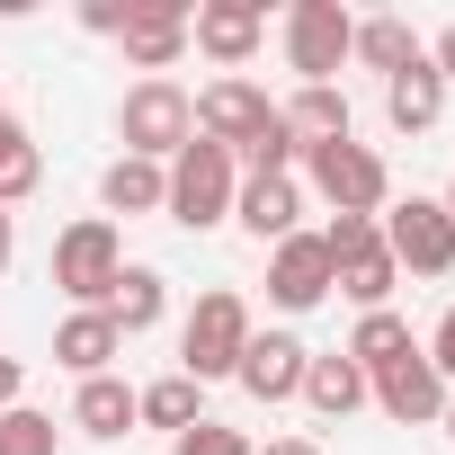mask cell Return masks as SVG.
Instances as JSON below:
<instances>
[{
  "mask_svg": "<svg viewBox=\"0 0 455 455\" xmlns=\"http://www.w3.org/2000/svg\"><path fill=\"white\" fill-rule=\"evenodd\" d=\"M437 428H446V437H455V393H446V411H437Z\"/></svg>",
  "mask_w": 455,
  "mask_h": 455,
  "instance_id": "e575fe53",
  "label": "cell"
},
{
  "mask_svg": "<svg viewBox=\"0 0 455 455\" xmlns=\"http://www.w3.org/2000/svg\"><path fill=\"white\" fill-rule=\"evenodd\" d=\"M384 116H393V134H428V125L446 116V81L428 72V54H419L411 72H393V81H384Z\"/></svg>",
  "mask_w": 455,
  "mask_h": 455,
  "instance_id": "ac0fdd59",
  "label": "cell"
},
{
  "mask_svg": "<svg viewBox=\"0 0 455 455\" xmlns=\"http://www.w3.org/2000/svg\"><path fill=\"white\" fill-rule=\"evenodd\" d=\"M437 205H446V214H455V179H446V196H437Z\"/></svg>",
  "mask_w": 455,
  "mask_h": 455,
  "instance_id": "d590c367",
  "label": "cell"
},
{
  "mask_svg": "<svg viewBox=\"0 0 455 455\" xmlns=\"http://www.w3.org/2000/svg\"><path fill=\"white\" fill-rule=\"evenodd\" d=\"M277 116L295 125V143H331V134H348V90H339V81H313V90H295Z\"/></svg>",
  "mask_w": 455,
  "mask_h": 455,
  "instance_id": "cb8c5ba5",
  "label": "cell"
},
{
  "mask_svg": "<svg viewBox=\"0 0 455 455\" xmlns=\"http://www.w3.org/2000/svg\"><path fill=\"white\" fill-rule=\"evenodd\" d=\"M304 179L322 188V205H331V214H384V205H393V170H384V152H375V143H357V134L304 143Z\"/></svg>",
  "mask_w": 455,
  "mask_h": 455,
  "instance_id": "277c9868",
  "label": "cell"
},
{
  "mask_svg": "<svg viewBox=\"0 0 455 455\" xmlns=\"http://www.w3.org/2000/svg\"><path fill=\"white\" fill-rule=\"evenodd\" d=\"M251 331H259V322H251V304H242L233 286H205L196 313L179 322V375H188V384H223V375L242 366Z\"/></svg>",
  "mask_w": 455,
  "mask_h": 455,
  "instance_id": "7a4b0ae2",
  "label": "cell"
},
{
  "mask_svg": "<svg viewBox=\"0 0 455 455\" xmlns=\"http://www.w3.org/2000/svg\"><path fill=\"white\" fill-rule=\"evenodd\" d=\"M36 179H45L36 134H28L19 116H0V205H28V196H36Z\"/></svg>",
  "mask_w": 455,
  "mask_h": 455,
  "instance_id": "d4e9b609",
  "label": "cell"
},
{
  "mask_svg": "<svg viewBox=\"0 0 455 455\" xmlns=\"http://www.w3.org/2000/svg\"><path fill=\"white\" fill-rule=\"evenodd\" d=\"M366 393H375V411L384 419H402V428H437V411H446V375L428 366V348L411 339L393 366H375L366 375Z\"/></svg>",
  "mask_w": 455,
  "mask_h": 455,
  "instance_id": "30bf717a",
  "label": "cell"
},
{
  "mask_svg": "<svg viewBox=\"0 0 455 455\" xmlns=\"http://www.w3.org/2000/svg\"><path fill=\"white\" fill-rule=\"evenodd\" d=\"M259 455H322V437H268Z\"/></svg>",
  "mask_w": 455,
  "mask_h": 455,
  "instance_id": "836d02e7",
  "label": "cell"
},
{
  "mask_svg": "<svg viewBox=\"0 0 455 455\" xmlns=\"http://www.w3.org/2000/svg\"><path fill=\"white\" fill-rule=\"evenodd\" d=\"M125 63L143 81H170V63L188 54V0H134V19H125Z\"/></svg>",
  "mask_w": 455,
  "mask_h": 455,
  "instance_id": "5bb4252c",
  "label": "cell"
},
{
  "mask_svg": "<svg viewBox=\"0 0 455 455\" xmlns=\"http://www.w3.org/2000/svg\"><path fill=\"white\" fill-rule=\"evenodd\" d=\"M188 45L205 63H223V72H242L268 45V10H259V0H196V10H188Z\"/></svg>",
  "mask_w": 455,
  "mask_h": 455,
  "instance_id": "8fae6325",
  "label": "cell"
},
{
  "mask_svg": "<svg viewBox=\"0 0 455 455\" xmlns=\"http://www.w3.org/2000/svg\"><path fill=\"white\" fill-rule=\"evenodd\" d=\"M116 357H125V339H116L108 313H63V331H54V366H72V375L90 384V375H108Z\"/></svg>",
  "mask_w": 455,
  "mask_h": 455,
  "instance_id": "2e32d148",
  "label": "cell"
},
{
  "mask_svg": "<svg viewBox=\"0 0 455 455\" xmlns=\"http://www.w3.org/2000/svg\"><path fill=\"white\" fill-rule=\"evenodd\" d=\"M108 322H116V339H143L161 313H170V277L161 268H125L116 286H108V304H99Z\"/></svg>",
  "mask_w": 455,
  "mask_h": 455,
  "instance_id": "d6986e66",
  "label": "cell"
},
{
  "mask_svg": "<svg viewBox=\"0 0 455 455\" xmlns=\"http://www.w3.org/2000/svg\"><path fill=\"white\" fill-rule=\"evenodd\" d=\"M402 348H411V322H402L393 304H384V313H357V339H348V357H357L366 375H375V366H393Z\"/></svg>",
  "mask_w": 455,
  "mask_h": 455,
  "instance_id": "484cf974",
  "label": "cell"
},
{
  "mask_svg": "<svg viewBox=\"0 0 455 455\" xmlns=\"http://www.w3.org/2000/svg\"><path fill=\"white\" fill-rule=\"evenodd\" d=\"M0 455H63V428L19 402V411H0Z\"/></svg>",
  "mask_w": 455,
  "mask_h": 455,
  "instance_id": "4316f807",
  "label": "cell"
},
{
  "mask_svg": "<svg viewBox=\"0 0 455 455\" xmlns=\"http://www.w3.org/2000/svg\"><path fill=\"white\" fill-rule=\"evenodd\" d=\"M428 366L446 375V393H455V304L437 313V331H428Z\"/></svg>",
  "mask_w": 455,
  "mask_h": 455,
  "instance_id": "f546056e",
  "label": "cell"
},
{
  "mask_svg": "<svg viewBox=\"0 0 455 455\" xmlns=\"http://www.w3.org/2000/svg\"><path fill=\"white\" fill-rule=\"evenodd\" d=\"M0 116H10V108H0Z\"/></svg>",
  "mask_w": 455,
  "mask_h": 455,
  "instance_id": "8d00e7d4",
  "label": "cell"
},
{
  "mask_svg": "<svg viewBox=\"0 0 455 455\" xmlns=\"http://www.w3.org/2000/svg\"><path fill=\"white\" fill-rule=\"evenodd\" d=\"M10 259H19V214L0 205V277H10Z\"/></svg>",
  "mask_w": 455,
  "mask_h": 455,
  "instance_id": "d6a6232c",
  "label": "cell"
},
{
  "mask_svg": "<svg viewBox=\"0 0 455 455\" xmlns=\"http://www.w3.org/2000/svg\"><path fill=\"white\" fill-rule=\"evenodd\" d=\"M125 19H134V0H81V28L90 36H125Z\"/></svg>",
  "mask_w": 455,
  "mask_h": 455,
  "instance_id": "f1b7e54d",
  "label": "cell"
},
{
  "mask_svg": "<svg viewBox=\"0 0 455 455\" xmlns=\"http://www.w3.org/2000/svg\"><path fill=\"white\" fill-rule=\"evenodd\" d=\"M428 72H437V81H446V90H455V19H446V28H437V45H428Z\"/></svg>",
  "mask_w": 455,
  "mask_h": 455,
  "instance_id": "4dcf8cb0",
  "label": "cell"
},
{
  "mask_svg": "<svg viewBox=\"0 0 455 455\" xmlns=\"http://www.w3.org/2000/svg\"><path fill=\"white\" fill-rule=\"evenodd\" d=\"M161 196H170L161 161H134V152H116V161L99 170V205H108V214H161Z\"/></svg>",
  "mask_w": 455,
  "mask_h": 455,
  "instance_id": "44dd1931",
  "label": "cell"
},
{
  "mask_svg": "<svg viewBox=\"0 0 455 455\" xmlns=\"http://www.w3.org/2000/svg\"><path fill=\"white\" fill-rule=\"evenodd\" d=\"M375 233H384V251H393L402 277H455V214L437 196H393L375 214Z\"/></svg>",
  "mask_w": 455,
  "mask_h": 455,
  "instance_id": "5b68a950",
  "label": "cell"
},
{
  "mask_svg": "<svg viewBox=\"0 0 455 455\" xmlns=\"http://www.w3.org/2000/svg\"><path fill=\"white\" fill-rule=\"evenodd\" d=\"M295 402H313L322 419H348V411H366L375 393H366V366H357L348 348H331V357L304 366V393H295Z\"/></svg>",
  "mask_w": 455,
  "mask_h": 455,
  "instance_id": "e0dca14e",
  "label": "cell"
},
{
  "mask_svg": "<svg viewBox=\"0 0 455 455\" xmlns=\"http://www.w3.org/2000/svg\"><path fill=\"white\" fill-rule=\"evenodd\" d=\"M196 419H205V384H188V375H161V384L134 393V428H170V437H188Z\"/></svg>",
  "mask_w": 455,
  "mask_h": 455,
  "instance_id": "603a6c76",
  "label": "cell"
},
{
  "mask_svg": "<svg viewBox=\"0 0 455 455\" xmlns=\"http://www.w3.org/2000/svg\"><path fill=\"white\" fill-rule=\"evenodd\" d=\"M188 108H196V134H205V143H223L233 161H242V152H251V143H259V134L277 125V99H268L259 81H242V72L205 81V90H196Z\"/></svg>",
  "mask_w": 455,
  "mask_h": 455,
  "instance_id": "ba28073f",
  "label": "cell"
},
{
  "mask_svg": "<svg viewBox=\"0 0 455 455\" xmlns=\"http://www.w3.org/2000/svg\"><path fill=\"white\" fill-rule=\"evenodd\" d=\"M170 446H179V455H259L242 428H223V419H196V428H188V437H170Z\"/></svg>",
  "mask_w": 455,
  "mask_h": 455,
  "instance_id": "83f0119b",
  "label": "cell"
},
{
  "mask_svg": "<svg viewBox=\"0 0 455 455\" xmlns=\"http://www.w3.org/2000/svg\"><path fill=\"white\" fill-rule=\"evenodd\" d=\"M322 251H331V295H348L357 313H384L393 304L402 268H393V251L375 233V214H331L322 223Z\"/></svg>",
  "mask_w": 455,
  "mask_h": 455,
  "instance_id": "3957f363",
  "label": "cell"
},
{
  "mask_svg": "<svg viewBox=\"0 0 455 455\" xmlns=\"http://www.w3.org/2000/svg\"><path fill=\"white\" fill-rule=\"evenodd\" d=\"M268 304H277V313L331 304V251H322V233H286V242L268 251Z\"/></svg>",
  "mask_w": 455,
  "mask_h": 455,
  "instance_id": "4fadbf2b",
  "label": "cell"
},
{
  "mask_svg": "<svg viewBox=\"0 0 455 455\" xmlns=\"http://www.w3.org/2000/svg\"><path fill=\"white\" fill-rule=\"evenodd\" d=\"M161 179H170L161 214L179 223V233H214V223H233V196H242V161L223 152V143L188 134V143L161 161Z\"/></svg>",
  "mask_w": 455,
  "mask_h": 455,
  "instance_id": "6da1fadb",
  "label": "cell"
},
{
  "mask_svg": "<svg viewBox=\"0 0 455 455\" xmlns=\"http://www.w3.org/2000/svg\"><path fill=\"white\" fill-rule=\"evenodd\" d=\"M72 428L81 437H134V384L125 375H90L72 393Z\"/></svg>",
  "mask_w": 455,
  "mask_h": 455,
  "instance_id": "7402d4cb",
  "label": "cell"
},
{
  "mask_svg": "<svg viewBox=\"0 0 455 455\" xmlns=\"http://www.w3.org/2000/svg\"><path fill=\"white\" fill-rule=\"evenodd\" d=\"M304 366H313V348L295 339V331H251V348H242V366H233V384L251 393V402H295L304 393Z\"/></svg>",
  "mask_w": 455,
  "mask_h": 455,
  "instance_id": "7c38bea8",
  "label": "cell"
},
{
  "mask_svg": "<svg viewBox=\"0 0 455 455\" xmlns=\"http://www.w3.org/2000/svg\"><path fill=\"white\" fill-rule=\"evenodd\" d=\"M116 277H125V242H116V223H108V214H81L72 233L54 242V286L72 295V313H99Z\"/></svg>",
  "mask_w": 455,
  "mask_h": 455,
  "instance_id": "8992f818",
  "label": "cell"
},
{
  "mask_svg": "<svg viewBox=\"0 0 455 455\" xmlns=\"http://www.w3.org/2000/svg\"><path fill=\"white\" fill-rule=\"evenodd\" d=\"M419 54H428V45H419L411 19H357V36H348V63H366V72H384V81L411 72Z\"/></svg>",
  "mask_w": 455,
  "mask_h": 455,
  "instance_id": "ffe728a7",
  "label": "cell"
},
{
  "mask_svg": "<svg viewBox=\"0 0 455 455\" xmlns=\"http://www.w3.org/2000/svg\"><path fill=\"white\" fill-rule=\"evenodd\" d=\"M188 134H196V108H188L179 81H134V90H125V108H116V143H125L134 161H170Z\"/></svg>",
  "mask_w": 455,
  "mask_h": 455,
  "instance_id": "52a82bcc",
  "label": "cell"
},
{
  "mask_svg": "<svg viewBox=\"0 0 455 455\" xmlns=\"http://www.w3.org/2000/svg\"><path fill=\"white\" fill-rule=\"evenodd\" d=\"M277 36H286V72L313 90V81H331V72L348 63V36H357V19L339 10V0H295Z\"/></svg>",
  "mask_w": 455,
  "mask_h": 455,
  "instance_id": "9c48e42d",
  "label": "cell"
},
{
  "mask_svg": "<svg viewBox=\"0 0 455 455\" xmlns=\"http://www.w3.org/2000/svg\"><path fill=\"white\" fill-rule=\"evenodd\" d=\"M19 393H28V357H0V411H19Z\"/></svg>",
  "mask_w": 455,
  "mask_h": 455,
  "instance_id": "1f68e13d",
  "label": "cell"
},
{
  "mask_svg": "<svg viewBox=\"0 0 455 455\" xmlns=\"http://www.w3.org/2000/svg\"><path fill=\"white\" fill-rule=\"evenodd\" d=\"M233 223L259 242V251H277L286 233H304V188L295 179H242V196H233Z\"/></svg>",
  "mask_w": 455,
  "mask_h": 455,
  "instance_id": "9a60e30c",
  "label": "cell"
}]
</instances>
